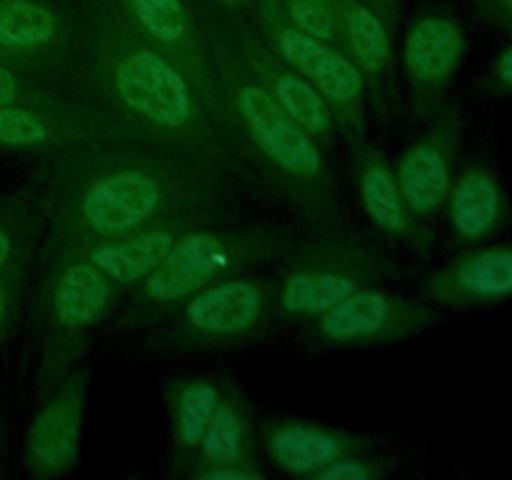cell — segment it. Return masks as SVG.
<instances>
[{"label":"cell","mask_w":512,"mask_h":480,"mask_svg":"<svg viewBox=\"0 0 512 480\" xmlns=\"http://www.w3.org/2000/svg\"><path fill=\"white\" fill-rule=\"evenodd\" d=\"M375 475V468L365 465L363 460L355 458H340L335 463L325 465L315 478L318 480H370Z\"/></svg>","instance_id":"obj_30"},{"label":"cell","mask_w":512,"mask_h":480,"mask_svg":"<svg viewBox=\"0 0 512 480\" xmlns=\"http://www.w3.org/2000/svg\"><path fill=\"white\" fill-rule=\"evenodd\" d=\"M488 90L500 98H512V43L495 55L488 73Z\"/></svg>","instance_id":"obj_29"},{"label":"cell","mask_w":512,"mask_h":480,"mask_svg":"<svg viewBox=\"0 0 512 480\" xmlns=\"http://www.w3.org/2000/svg\"><path fill=\"white\" fill-rule=\"evenodd\" d=\"M460 143V115L450 108L400 160L398 180L410 218L425 220L443 208L453 183V163Z\"/></svg>","instance_id":"obj_7"},{"label":"cell","mask_w":512,"mask_h":480,"mask_svg":"<svg viewBox=\"0 0 512 480\" xmlns=\"http://www.w3.org/2000/svg\"><path fill=\"white\" fill-rule=\"evenodd\" d=\"M263 25L268 30V38L280 58L303 75L305 80L318 88L328 103L343 115L360 118V98H363V73L358 65L350 63L345 55L333 50V45L315 40L310 35L300 33L295 25L285 20L280 13L278 0H258Z\"/></svg>","instance_id":"obj_3"},{"label":"cell","mask_w":512,"mask_h":480,"mask_svg":"<svg viewBox=\"0 0 512 480\" xmlns=\"http://www.w3.org/2000/svg\"><path fill=\"white\" fill-rule=\"evenodd\" d=\"M163 190L155 178L125 168L95 180L83 195L80 215L93 233L120 235L140 228L158 213Z\"/></svg>","instance_id":"obj_11"},{"label":"cell","mask_w":512,"mask_h":480,"mask_svg":"<svg viewBox=\"0 0 512 480\" xmlns=\"http://www.w3.org/2000/svg\"><path fill=\"white\" fill-rule=\"evenodd\" d=\"M50 140V125L23 105L0 108V148H40Z\"/></svg>","instance_id":"obj_25"},{"label":"cell","mask_w":512,"mask_h":480,"mask_svg":"<svg viewBox=\"0 0 512 480\" xmlns=\"http://www.w3.org/2000/svg\"><path fill=\"white\" fill-rule=\"evenodd\" d=\"M370 8H375V13L385 20V25L393 23L395 13H398V3L400 0H365Z\"/></svg>","instance_id":"obj_33"},{"label":"cell","mask_w":512,"mask_h":480,"mask_svg":"<svg viewBox=\"0 0 512 480\" xmlns=\"http://www.w3.org/2000/svg\"><path fill=\"white\" fill-rule=\"evenodd\" d=\"M30 213L28 200L20 195L0 198V270L18 263L23 245L30 235Z\"/></svg>","instance_id":"obj_26"},{"label":"cell","mask_w":512,"mask_h":480,"mask_svg":"<svg viewBox=\"0 0 512 480\" xmlns=\"http://www.w3.org/2000/svg\"><path fill=\"white\" fill-rule=\"evenodd\" d=\"M450 228L463 245H480L510 225V198L488 163L465 165L448 190Z\"/></svg>","instance_id":"obj_12"},{"label":"cell","mask_w":512,"mask_h":480,"mask_svg":"<svg viewBox=\"0 0 512 480\" xmlns=\"http://www.w3.org/2000/svg\"><path fill=\"white\" fill-rule=\"evenodd\" d=\"M340 38L358 60L360 73L380 83L390 70V33L385 20L365 0H333Z\"/></svg>","instance_id":"obj_16"},{"label":"cell","mask_w":512,"mask_h":480,"mask_svg":"<svg viewBox=\"0 0 512 480\" xmlns=\"http://www.w3.org/2000/svg\"><path fill=\"white\" fill-rule=\"evenodd\" d=\"M315 320L318 335L330 343H390L423 333L438 320V313L425 303L363 288L315 315Z\"/></svg>","instance_id":"obj_5"},{"label":"cell","mask_w":512,"mask_h":480,"mask_svg":"<svg viewBox=\"0 0 512 480\" xmlns=\"http://www.w3.org/2000/svg\"><path fill=\"white\" fill-rule=\"evenodd\" d=\"M120 5L163 48H175L188 40L193 20L185 0H120Z\"/></svg>","instance_id":"obj_22"},{"label":"cell","mask_w":512,"mask_h":480,"mask_svg":"<svg viewBox=\"0 0 512 480\" xmlns=\"http://www.w3.org/2000/svg\"><path fill=\"white\" fill-rule=\"evenodd\" d=\"M233 105L260 153L288 178L315 183L323 178V158L310 135L285 113L263 83L233 75Z\"/></svg>","instance_id":"obj_4"},{"label":"cell","mask_w":512,"mask_h":480,"mask_svg":"<svg viewBox=\"0 0 512 480\" xmlns=\"http://www.w3.org/2000/svg\"><path fill=\"white\" fill-rule=\"evenodd\" d=\"M263 80H268L265 88L270 90L280 108L300 125L308 135H328L333 118H330L328 100L318 93L310 80H305L300 73L293 70H275L268 68L263 73Z\"/></svg>","instance_id":"obj_20"},{"label":"cell","mask_w":512,"mask_h":480,"mask_svg":"<svg viewBox=\"0 0 512 480\" xmlns=\"http://www.w3.org/2000/svg\"><path fill=\"white\" fill-rule=\"evenodd\" d=\"M218 403V388L205 380H193L178 390L175 395V438H178L180 448H198Z\"/></svg>","instance_id":"obj_23"},{"label":"cell","mask_w":512,"mask_h":480,"mask_svg":"<svg viewBox=\"0 0 512 480\" xmlns=\"http://www.w3.org/2000/svg\"><path fill=\"white\" fill-rule=\"evenodd\" d=\"M108 275L93 263H73L60 273L53 290V320L63 328H85L108 308Z\"/></svg>","instance_id":"obj_17"},{"label":"cell","mask_w":512,"mask_h":480,"mask_svg":"<svg viewBox=\"0 0 512 480\" xmlns=\"http://www.w3.org/2000/svg\"><path fill=\"white\" fill-rule=\"evenodd\" d=\"M80 403L83 393L73 385L50 400L35 418L28 438V463L35 475H58L73 465Z\"/></svg>","instance_id":"obj_14"},{"label":"cell","mask_w":512,"mask_h":480,"mask_svg":"<svg viewBox=\"0 0 512 480\" xmlns=\"http://www.w3.org/2000/svg\"><path fill=\"white\" fill-rule=\"evenodd\" d=\"M468 35L450 10H428L405 38V68L423 110H433L453 80L465 55Z\"/></svg>","instance_id":"obj_8"},{"label":"cell","mask_w":512,"mask_h":480,"mask_svg":"<svg viewBox=\"0 0 512 480\" xmlns=\"http://www.w3.org/2000/svg\"><path fill=\"white\" fill-rule=\"evenodd\" d=\"M263 240L255 233H190L175 240L163 263L145 278L148 303L168 305L198 293L235 265L250 263Z\"/></svg>","instance_id":"obj_2"},{"label":"cell","mask_w":512,"mask_h":480,"mask_svg":"<svg viewBox=\"0 0 512 480\" xmlns=\"http://www.w3.org/2000/svg\"><path fill=\"white\" fill-rule=\"evenodd\" d=\"M425 295L453 308L505 303L512 298V243L460 255L425 280Z\"/></svg>","instance_id":"obj_10"},{"label":"cell","mask_w":512,"mask_h":480,"mask_svg":"<svg viewBox=\"0 0 512 480\" xmlns=\"http://www.w3.org/2000/svg\"><path fill=\"white\" fill-rule=\"evenodd\" d=\"M18 280H20L18 263L0 270V335L5 333V328H8L10 320H13L15 303H18Z\"/></svg>","instance_id":"obj_28"},{"label":"cell","mask_w":512,"mask_h":480,"mask_svg":"<svg viewBox=\"0 0 512 480\" xmlns=\"http://www.w3.org/2000/svg\"><path fill=\"white\" fill-rule=\"evenodd\" d=\"M475 8L488 23L512 33V0H475Z\"/></svg>","instance_id":"obj_31"},{"label":"cell","mask_w":512,"mask_h":480,"mask_svg":"<svg viewBox=\"0 0 512 480\" xmlns=\"http://www.w3.org/2000/svg\"><path fill=\"white\" fill-rule=\"evenodd\" d=\"M178 235L168 228H153L120 243H103L90 250V263L98 265L115 283L145 280L168 255Z\"/></svg>","instance_id":"obj_18"},{"label":"cell","mask_w":512,"mask_h":480,"mask_svg":"<svg viewBox=\"0 0 512 480\" xmlns=\"http://www.w3.org/2000/svg\"><path fill=\"white\" fill-rule=\"evenodd\" d=\"M278 5L285 20L295 25L300 33L323 40L328 45L343 43L333 3H323V0H278Z\"/></svg>","instance_id":"obj_24"},{"label":"cell","mask_w":512,"mask_h":480,"mask_svg":"<svg viewBox=\"0 0 512 480\" xmlns=\"http://www.w3.org/2000/svg\"><path fill=\"white\" fill-rule=\"evenodd\" d=\"M220 3H225V5H233V8H240V5L250 3V0H220Z\"/></svg>","instance_id":"obj_34"},{"label":"cell","mask_w":512,"mask_h":480,"mask_svg":"<svg viewBox=\"0 0 512 480\" xmlns=\"http://www.w3.org/2000/svg\"><path fill=\"white\" fill-rule=\"evenodd\" d=\"M268 305V288L255 280L228 278L223 283L205 285L185 305L178 333L190 343L248 335L263 323Z\"/></svg>","instance_id":"obj_9"},{"label":"cell","mask_w":512,"mask_h":480,"mask_svg":"<svg viewBox=\"0 0 512 480\" xmlns=\"http://www.w3.org/2000/svg\"><path fill=\"white\" fill-rule=\"evenodd\" d=\"M68 18L50 0H0V63L23 65L63 43Z\"/></svg>","instance_id":"obj_13"},{"label":"cell","mask_w":512,"mask_h":480,"mask_svg":"<svg viewBox=\"0 0 512 480\" xmlns=\"http://www.w3.org/2000/svg\"><path fill=\"white\" fill-rule=\"evenodd\" d=\"M323 3H333V0H323Z\"/></svg>","instance_id":"obj_35"},{"label":"cell","mask_w":512,"mask_h":480,"mask_svg":"<svg viewBox=\"0 0 512 480\" xmlns=\"http://www.w3.org/2000/svg\"><path fill=\"white\" fill-rule=\"evenodd\" d=\"M113 85L125 108L158 128L178 130L193 120L195 105L188 83L155 50L138 48L120 55Z\"/></svg>","instance_id":"obj_6"},{"label":"cell","mask_w":512,"mask_h":480,"mask_svg":"<svg viewBox=\"0 0 512 480\" xmlns=\"http://www.w3.org/2000/svg\"><path fill=\"white\" fill-rule=\"evenodd\" d=\"M30 98H33V90H30L28 78H23V73L13 65L0 63V108H5V105L28 108L25 103H30Z\"/></svg>","instance_id":"obj_27"},{"label":"cell","mask_w":512,"mask_h":480,"mask_svg":"<svg viewBox=\"0 0 512 480\" xmlns=\"http://www.w3.org/2000/svg\"><path fill=\"white\" fill-rule=\"evenodd\" d=\"M360 198H363L370 220L378 228L388 230L393 235L405 233L418 238L420 230L408 215V210H405L398 180H395V175L390 173V168L378 153H368L363 158V168H360Z\"/></svg>","instance_id":"obj_19"},{"label":"cell","mask_w":512,"mask_h":480,"mask_svg":"<svg viewBox=\"0 0 512 480\" xmlns=\"http://www.w3.org/2000/svg\"><path fill=\"white\" fill-rule=\"evenodd\" d=\"M358 448L353 438L333 435L328 430L308 428V425L283 423L268 433V450L275 463L295 475H318L325 465L348 458L350 450Z\"/></svg>","instance_id":"obj_15"},{"label":"cell","mask_w":512,"mask_h":480,"mask_svg":"<svg viewBox=\"0 0 512 480\" xmlns=\"http://www.w3.org/2000/svg\"><path fill=\"white\" fill-rule=\"evenodd\" d=\"M203 450L205 463L215 465H240L248 455V425L238 405L220 400L205 428L203 440L198 445Z\"/></svg>","instance_id":"obj_21"},{"label":"cell","mask_w":512,"mask_h":480,"mask_svg":"<svg viewBox=\"0 0 512 480\" xmlns=\"http://www.w3.org/2000/svg\"><path fill=\"white\" fill-rule=\"evenodd\" d=\"M203 480H250L258 478L255 470H245L240 465H215V468H208L205 473H198Z\"/></svg>","instance_id":"obj_32"},{"label":"cell","mask_w":512,"mask_h":480,"mask_svg":"<svg viewBox=\"0 0 512 480\" xmlns=\"http://www.w3.org/2000/svg\"><path fill=\"white\" fill-rule=\"evenodd\" d=\"M390 275L388 258L363 240H323L295 255L280 283L278 305L290 315L315 318L355 290L373 288Z\"/></svg>","instance_id":"obj_1"}]
</instances>
